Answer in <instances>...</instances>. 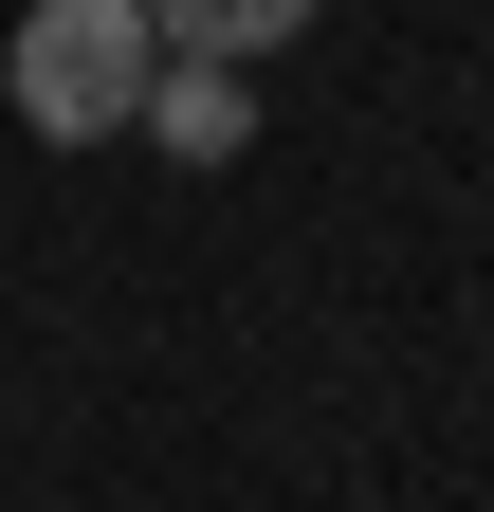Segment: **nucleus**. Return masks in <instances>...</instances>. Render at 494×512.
<instances>
[{"instance_id": "f257e3e1", "label": "nucleus", "mask_w": 494, "mask_h": 512, "mask_svg": "<svg viewBox=\"0 0 494 512\" xmlns=\"http://www.w3.org/2000/svg\"><path fill=\"white\" fill-rule=\"evenodd\" d=\"M147 74H165L147 0H37V19H19V110H37V147H110V128H147Z\"/></svg>"}, {"instance_id": "f03ea898", "label": "nucleus", "mask_w": 494, "mask_h": 512, "mask_svg": "<svg viewBox=\"0 0 494 512\" xmlns=\"http://www.w3.org/2000/svg\"><path fill=\"white\" fill-rule=\"evenodd\" d=\"M147 147H183V165H238V147H257V92H238L220 55H165V74H147Z\"/></svg>"}, {"instance_id": "7ed1b4c3", "label": "nucleus", "mask_w": 494, "mask_h": 512, "mask_svg": "<svg viewBox=\"0 0 494 512\" xmlns=\"http://www.w3.org/2000/svg\"><path fill=\"white\" fill-rule=\"evenodd\" d=\"M165 55H220V74H257L275 37H312V0H147Z\"/></svg>"}]
</instances>
